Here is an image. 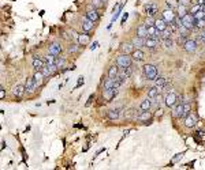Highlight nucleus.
Returning <instances> with one entry per match:
<instances>
[{
    "label": "nucleus",
    "mask_w": 205,
    "mask_h": 170,
    "mask_svg": "<svg viewBox=\"0 0 205 170\" xmlns=\"http://www.w3.org/2000/svg\"><path fill=\"white\" fill-rule=\"evenodd\" d=\"M144 76L148 79V80H155L157 78V68H156L153 64H145L142 68Z\"/></svg>",
    "instance_id": "f257e3e1"
},
{
    "label": "nucleus",
    "mask_w": 205,
    "mask_h": 170,
    "mask_svg": "<svg viewBox=\"0 0 205 170\" xmlns=\"http://www.w3.org/2000/svg\"><path fill=\"white\" fill-rule=\"evenodd\" d=\"M131 63H133V57L130 55H123L122 53L120 56H118V59H116V64L122 68L130 67L131 66Z\"/></svg>",
    "instance_id": "f03ea898"
},
{
    "label": "nucleus",
    "mask_w": 205,
    "mask_h": 170,
    "mask_svg": "<svg viewBox=\"0 0 205 170\" xmlns=\"http://www.w3.org/2000/svg\"><path fill=\"white\" fill-rule=\"evenodd\" d=\"M182 26H185L186 29L193 30L196 27V19H194V15L192 14H186L183 18H182Z\"/></svg>",
    "instance_id": "7ed1b4c3"
},
{
    "label": "nucleus",
    "mask_w": 205,
    "mask_h": 170,
    "mask_svg": "<svg viewBox=\"0 0 205 170\" xmlns=\"http://www.w3.org/2000/svg\"><path fill=\"white\" fill-rule=\"evenodd\" d=\"M178 100H179V97H178L177 94H174V93H167L166 97H164V104H166L168 108H174L175 105L178 104Z\"/></svg>",
    "instance_id": "20e7f679"
},
{
    "label": "nucleus",
    "mask_w": 205,
    "mask_h": 170,
    "mask_svg": "<svg viewBox=\"0 0 205 170\" xmlns=\"http://www.w3.org/2000/svg\"><path fill=\"white\" fill-rule=\"evenodd\" d=\"M118 94V89H105L103 91V97H104V100H105L107 102H110V101H112L115 95Z\"/></svg>",
    "instance_id": "39448f33"
},
{
    "label": "nucleus",
    "mask_w": 205,
    "mask_h": 170,
    "mask_svg": "<svg viewBox=\"0 0 205 170\" xmlns=\"http://www.w3.org/2000/svg\"><path fill=\"white\" fill-rule=\"evenodd\" d=\"M161 17H163V19L166 21L167 23H171V22H174V19L177 18V15L174 14V10L167 8V10H164V11H163Z\"/></svg>",
    "instance_id": "423d86ee"
},
{
    "label": "nucleus",
    "mask_w": 205,
    "mask_h": 170,
    "mask_svg": "<svg viewBox=\"0 0 205 170\" xmlns=\"http://www.w3.org/2000/svg\"><path fill=\"white\" fill-rule=\"evenodd\" d=\"M196 124H197V116L194 113H189V114L185 117V125L187 128H193V127H196Z\"/></svg>",
    "instance_id": "0eeeda50"
},
{
    "label": "nucleus",
    "mask_w": 205,
    "mask_h": 170,
    "mask_svg": "<svg viewBox=\"0 0 205 170\" xmlns=\"http://www.w3.org/2000/svg\"><path fill=\"white\" fill-rule=\"evenodd\" d=\"M183 49L187 52V53H193V52H196V49H197V41H194V40H187L183 44Z\"/></svg>",
    "instance_id": "6e6552de"
},
{
    "label": "nucleus",
    "mask_w": 205,
    "mask_h": 170,
    "mask_svg": "<svg viewBox=\"0 0 205 170\" xmlns=\"http://www.w3.org/2000/svg\"><path fill=\"white\" fill-rule=\"evenodd\" d=\"M136 46L133 45V42H125L120 45V52L123 55H131L136 49H134Z\"/></svg>",
    "instance_id": "1a4fd4ad"
},
{
    "label": "nucleus",
    "mask_w": 205,
    "mask_h": 170,
    "mask_svg": "<svg viewBox=\"0 0 205 170\" xmlns=\"http://www.w3.org/2000/svg\"><path fill=\"white\" fill-rule=\"evenodd\" d=\"M172 116L175 119H183L185 117V109H183V104H178L177 106L174 108Z\"/></svg>",
    "instance_id": "9d476101"
},
{
    "label": "nucleus",
    "mask_w": 205,
    "mask_h": 170,
    "mask_svg": "<svg viewBox=\"0 0 205 170\" xmlns=\"http://www.w3.org/2000/svg\"><path fill=\"white\" fill-rule=\"evenodd\" d=\"M25 87H26V91L28 93H34L38 86L36 85V82L33 78H28L26 79V83H25Z\"/></svg>",
    "instance_id": "9b49d317"
},
{
    "label": "nucleus",
    "mask_w": 205,
    "mask_h": 170,
    "mask_svg": "<svg viewBox=\"0 0 205 170\" xmlns=\"http://www.w3.org/2000/svg\"><path fill=\"white\" fill-rule=\"evenodd\" d=\"M145 11H146L148 17H155L159 11V7L156 6L155 3H148V4L145 6Z\"/></svg>",
    "instance_id": "f8f14e48"
},
{
    "label": "nucleus",
    "mask_w": 205,
    "mask_h": 170,
    "mask_svg": "<svg viewBox=\"0 0 205 170\" xmlns=\"http://www.w3.org/2000/svg\"><path fill=\"white\" fill-rule=\"evenodd\" d=\"M48 52H49L51 55H54V56H59V55L62 53V46L58 42H54L52 45H49V48H48Z\"/></svg>",
    "instance_id": "ddd939ff"
},
{
    "label": "nucleus",
    "mask_w": 205,
    "mask_h": 170,
    "mask_svg": "<svg viewBox=\"0 0 205 170\" xmlns=\"http://www.w3.org/2000/svg\"><path fill=\"white\" fill-rule=\"evenodd\" d=\"M26 91V87L23 85H17V86H14V89H13V94L15 95L17 98H21V97H23V94Z\"/></svg>",
    "instance_id": "4468645a"
},
{
    "label": "nucleus",
    "mask_w": 205,
    "mask_h": 170,
    "mask_svg": "<svg viewBox=\"0 0 205 170\" xmlns=\"http://www.w3.org/2000/svg\"><path fill=\"white\" fill-rule=\"evenodd\" d=\"M161 36V32L156 27V26H149L148 27V37H152V38H159Z\"/></svg>",
    "instance_id": "2eb2a0df"
},
{
    "label": "nucleus",
    "mask_w": 205,
    "mask_h": 170,
    "mask_svg": "<svg viewBox=\"0 0 205 170\" xmlns=\"http://www.w3.org/2000/svg\"><path fill=\"white\" fill-rule=\"evenodd\" d=\"M145 46L149 49H155L159 46V38H152V37H146L145 38Z\"/></svg>",
    "instance_id": "dca6fc26"
},
{
    "label": "nucleus",
    "mask_w": 205,
    "mask_h": 170,
    "mask_svg": "<svg viewBox=\"0 0 205 170\" xmlns=\"http://www.w3.org/2000/svg\"><path fill=\"white\" fill-rule=\"evenodd\" d=\"M93 23H95V22H92L89 18L85 17L84 19H82V30H84L85 33H89L93 29Z\"/></svg>",
    "instance_id": "f3484780"
},
{
    "label": "nucleus",
    "mask_w": 205,
    "mask_h": 170,
    "mask_svg": "<svg viewBox=\"0 0 205 170\" xmlns=\"http://www.w3.org/2000/svg\"><path fill=\"white\" fill-rule=\"evenodd\" d=\"M166 83H167V79L163 78V76H159V78L155 79V86L157 87L159 93H161L163 90H164V86H166Z\"/></svg>",
    "instance_id": "a211bd4d"
},
{
    "label": "nucleus",
    "mask_w": 205,
    "mask_h": 170,
    "mask_svg": "<svg viewBox=\"0 0 205 170\" xmlns=\"http://www.w3.org/2000/svg\"><path fill=\"white\" fill-rule=\"evenodd\" d=\"M131 57H133L134 61H142V60L145 59V53H144L142 51H141V49L137 48L136 51H134L133 53H131Z\"/></svg>",
    "instance_id": "6ab92c4d"
},
{
    "label": "nucleus",
    "mask_w": 205,
    "mask_h": 170,
    "mask_svg": "<svg viewBox=\"0 0 205 170\" xmlns=\"http://www.w3.org/2000/svg\"><path fill=\"white\" fill-rule=\"evenodd\" d=\"M86 18H89L92 22H97L99 21V18H100V15L97 12V10L96 8H93V10H89L88 12H86Z\"/></svg>",
    "instance_id": "aec40b11"
},
{
    "label": "nucleus",
    "mask_w": 205,
    "mask_h": 170,
    "mask_svg": "<svg viewBox=\"0 0 205 170\" xmlns=\"http://www.w3.org/2000/svg\"><path fill=\"white\" fill-rule=\"evenodd\" d=\"M33 79H34L36 85H37V86H38V87H40V86H41V85H43V83H44V74L41 72V71H36V72H34V75H33Z\"/></svg>",
    "instance_id": "412c9836"
},
{
    "label": "nucleus",
    "mask_w": 205,
    "mask_h": 170,
    "mask_svg": "<svg viewBox=\"0 0 205 170\" xmlns=\"http://www.w3.org/2000/svg\"><path fill=\"white\" fill-rule=\"evenodd\" d=\"M131 42H133V45L136 48H142V46H145V38H142V37H138V36H136L134 38L131 40Z\"/></svg>",
    "instance_id": "4be33fe9"
},
{
    "label": "nucleus",
    "mask_w": 205,
    "mask_h": 170,
    "mask_svg": "<svg viewBox=\"0 0 205 170\" xmlns=\"http://www.w3.org/2000/svg\"><path fill=\"white\" fill-rule=\"evenodd\" d=\"M137 36L142 37V38H146L148 37V27L146 25H141L138 29H137Z\"/></svg>",
    "instance_id": "5701e85b"
},
{
    "label": "nucleus",
    "mask_w": 205,
    "mask_h": 170,
    "mask_svg": "<svg viewBox=\"0 0 205 170\" xmlns=\"http://www.w3.org/2000/svg\"><path fill=\"white\" fill-rule=\"evenodd\" d=\"M118 64H115V66H111L110 67V70H108V76H110L111 79H115L118 76V74H119V70H118Z\"/></svg>",
    "instance_id": "b1692460"
},
{
    "label": "nucleus",
    "mask_w": 205,
    "mask_h": 170,
    "mask_svg": "<svg viewBox=\"0 0 205 170\" xmlns=\"http://www.w3.org/2000/svg\"><path fill=\"white\" fill-rule=\"evenodd\" d=\"M45 66H47V63H44L43 60H40V59H34V60H33V67H34L36 71H41Z\"/></svg>",
    "instance_id": "393cba45"
},
{
    "label": "nucleus",
    "mask_w": 205,
    "mask_h": 170,
    "mask_svg": "<svg viewBox=\"0 0 205 170\" xmlns=\"http://www.w3.org/2000/svg\"><path fill=\"white\" fill-rule=\"evenodd\" d=\"M89 41H90V37L88 36V33H84L78 37V42H79V45H82V46H84V45H88Z\"/></svg>",
    "instance_id": "a878e982"
},
{
    "label": "nucleus",
    "mask_w": 205,
    "mask_h": 170,
    "mask_svg": "<svg viewBox=\"0 0 205 170\" xmlns=\"http://www.w3.org/2000/svg\"><path fill=\"white\" fill-rule=\"evenodd\" d=\"M155 26H156V27H157V29L160 30V32H164V30L167 29V22L164 21L163 18H161V19H156V22H155Z\"/></svg>",
    "instance_id": "bb28decb"
},
{
    "label": "nucleus",
    "mask_w": 205,
    "mask_h": 170,
    "mask_svg": "<svg viewBox=\"0 0 205 170\" xmlns=\"http://www.w3.org/2000/svg\"><path fill=\"white\" fill-rule=\"evenodd\" d=\"M105 2L107 0H92V6H93V8L100 10V8L105 7Z\"/></svg>",
    "instance_id": "cd10ccee"
},
{
    "label": "nucleus",
    "mask_w": 205,
    "mask_h": 170,
    "mask_svg": "<svg viewBox=\"0 0 205 170\" xmlns=\"http://www.w3.org/2000/svg\"><path fill=\"white\" fill-rule=\"evenodd\" d=\"M151 106H152V101H151V98H146V100H144L142 102H141V110H149L151 109Z\"/></svg>",
    "instance_id": "c85d7f7f"
},
{
    "label": "nucleus",
    "mask_w": 205,
    "mask_h": 170,
    "mask_svg": "<svg viewBox=\"0 0 205 170\" xmlns=\"http://www.w3.org/2000/svg\"><path fill=\"white\" fill-rule=\"evenodd\" d=\"M107 117L110 120H118L119 119V110L118 109H112V110H108Z\"/></svg>",
    "instance_id": "c756f323"
},
{
    "label": "nucleus",
    "mask_w": 205,
    "mask_h": 170,
    "mask_svg": "<svg viewBox=\"0 0 205 170\" xmlns=\"http://www.w3.org/2000/svg\"><path fill=\"white\" fill-rule=\"evenodd\" d=\"M137 119L140 120V121H146V120L151 119V112L149 110H142V113L141 114H138V117Z\"/></svg>",
    "instance_id": "7c9ffc66"
},
{
    "label": "nucleus",
    "mask_w": 205,
    "mask_h": 170,
    "mask_svg": "<svg viewBox=\"0 0 205 170\" xmlns=\"http://www.w3.org/2000/svg\"><path fill=\"white\" fill-rule=\"evenodd\" d=\"M178 17H181V18H183L186 14H189L187 12V6H183V4H179V7H178Z\"/></svg>",
    "instance_id": "2f4dec72"
},
{
    "label": "nucleus",
    "mask_w": 205,
    "mask_h": 170,
    "mask_svg": "<svg viewBox=\"0 0 205 170\" xmlns=\"http://www.w3.org/2000/svg\"><path fill=\"white\" fill-rule=\"evenodd\" d=\"M159 94H160V93H159V90H157V87H156V86H155V87H151V89L148 90V97L151 98V100L156 98V97L159 95Z\"/></svg>",
    "instance_id": "473e14b6"
},
{
    "label": "nucleus",
    "mask_w": 205,
    "mask_h": 170,
    "mask_svg": "<svg viewBox=\"0 0 205 170\" xmlns=\"http://www.w3.org/2000/svg\"><path fill=\"white\" fill-rule=\"evenodd\" d=\"M166 4H167V8H171V10H175L179 7L178 0H166Z\"/></svg>",
    "instance_id": "72a5a7b5"
},
{
    "label": "nucleus",
    "mask_w": 205,
    "mask_h": 170,
    "mask_svg": "<svg viewBox=\"0 0 205 170\" xmlns=\"http://www.w3.org/2000/svg\"><path fill=\"white\" fill-rule=\"evenodd\" d=\"M200 10H202V6H200L198 3H196L194 6H192V8H190V11H189V14H192V15H194V14H197Z\"/></svg>",
    "instance_id": "f704fd0d"
},
{
    "label": "nucleus",
    "mask_w": 205,
    "mask_h": 170,
    "mask_svg": "<svg viewBox=\"0 0 205 170\" xmlns=\"http://www.w3.org/2000/svg\"><path fill=\"white\" fill-rule=\"evenodd\" d=\"M115 87V79H108V80L104 83V90L105 89H114Z\"/></svg>",
    "instance_id": "c9c22d12"
},
{
    "label": "nucleus",
    "mask_w": 205,
    "mask_h": 170,
    "mask_svg": "<svg viewBox=\"0 0 205 170\" xmlns=\"http://www.w3.org/2000/svg\"><path fill=\"white\" fill-rule=\"evenodd\" d=\"M171 36H172V32L168 30V27H167L164 32H161V36H160V37H161L163 40H167V38H171Z\"/></svg>",
    "instance_id": "e433bc0d"
},
{
    "label": "nucleus",
    "mask_w": 205,
    "mask_h": 170,
    "mask_svg": "<svg viewBox=\"0 0 205 170\" xmlns=\"http://www.w3.org/2000/svg\"><path fill=\"white\" fill-rule=\"evenodd\" d=\"M47 61V64H55V61H56V56H54V55H47L45 56V59H44Z\"/></svg>",
    "instance_id": "4c0bfd02"
},
{
    "label": "nucleus",
    "mask_w": 205,
    "mask_h": 170,
    "mask_svg": "<svg viewBox=\"0 0 205 170\" xmlns=\"http://www.w3.org/2000/svg\"><path fill=\"white\" fill-rule=\"evenodd\" d=\"M205 18V11H204V8L202 10H200L197 14H194V19L197 21V19H204Z\"/></svg>",
    "instance_id": "58836bf2"
},
{
    "label": "nucleus",
    "mask_w": 205,
    "mask_h": 170,
    "mask_svg": "<svg viewBox=\"0 0 205 170\" xmlns=\"http://www.w3.org/2000/svg\"><path fill=\"white\" fill-rule=\"evenodd\" d=\"M64 63H66V60L63 59V57H56V61H55V64H56V67H58V68H63Z\"/></svg>",
    "instance_id": "ea45409f"
},
{
    "label": "nucleus",
    "mask_w": 205,
    "mask_h": 170,
    "mask_svg": "<svg viewBox=\"0 0 205 170\" xmlns=\"http://www.w3.org/2000/svg\"><path fill=\"white\" fill-rule=\"evenodd\" d=\"M196 27H198V29H204L205 27V18H204V19H197L196 21Z\"/></svg>",
    "instance_id": "a19ab883"
},
{
    "label": "nucleus",
    "mask_w": 205,
    "mask_h": 170,
    "mask_svg": "<svg viewBox=\"0 0 205 170\" xmlns=\"http://www.w3.org/2000/svg\"><path fill=\"white\" fill-rule=\"evenodd\" d=\"M155 22H156V19H153V17H148L146 21H145V25H146V27H149V26H153Z\"/></svg>",
    "instance_id": "79ce46f5"
},
{
    "label": "nucleus",
    "mask_w": 205,
    "mask_h": 170,
    "mask_svg": "<svg viewBox=\"0 0 205 170\" xmlns=\"http://www.w3.org/2000/svg\"><path fill=\"white\" fill-rule=\"evenodd\" d=\"M133 116H137V117H138V114L136 113V110H134V109H130V110H127V112L125 113V117H127V119H130V117H133Z\"/></svg>",
    "instance_id": "37998d69"
},
{
    "label": "nucleus",
    "mask_w": 205,
    "mask_h": 170,
    "mask_svg": "<svg viewBox=\"0 0 205 170\" xmlns=\"http://www.w3.org/2000/svg\"><path fill=\"white\" fill-rule=\"evenodd\" d=\"M197 140L198 142H201V140H205V132L204 131H198L197 132Z\"/></svg>",
    "instance_id": "c03bdc74"
},
{
    "label": "nucleus",
    "mask_w": 205,
    "mask_h": 170,
    "mask_svg": "<svg viewBox=\"0 0 205 170\" xmlns=\"http://www.w3.org/2000/svg\"><path fill=\"white\" fill-rule=\"evenodd\" d=\"M183 109H185V117H186L190 113V110H192V105H190V104H183Z\"/></svg>",
    "instance_id": "a18cd8bd"
},
{
    "label": "nucleus",
    "mask_w": 205,
    "mask_h": 170,
    "mask_svg": "<svg viewBox=\"0 0 205 170\" xmlns=\"http://www.w3.org/2000/svg\"><path fill=\"white\" fill-rule=\"evenodd\" d=\"M163 45H164L166 48H171V46H172V40H171V38L163 40Z\"/></svg>",
    "instance_id": "49530a36"
},
{
    "label": "nucleus",
    "mask_w": 205,
    "mask_h": 170,
    "mask_svg": "<svg viewBox=\"0 0 205 170\" xmlns=\"http://www.w3.org/2000/svg\"><path fill=\"white\" fill-rule=\"evenodd\" d=\"M78 51H79V46H78V45H71V46L69 48V52H70V53H77Z\"/></svg>",
    "instance_id": "de8ad7c7"
},
{
    "label": "nucleus",
    "mask_w": 205,
    "mask_h": 170,
    "mask_svg": "<svg viewBox=\"0 0 205 170\" xmlns=\"http://www.w3.org/2000/svg\"><path fill=\"white\" fill-rule=\"evenodd\" d=\"M186 41H187V38H186V36H185V34H182V36H179V42H181L182 45H183V44L186 42Z\"/></svg>",
    "instance_id": "09e8293b"
},
{
    "label": "nucleus",
    "mask_w": 205,
    "mask_h": 170,
    "mask_svg": "<svg viewBox=\"0 0 205 170\" xmlns=\"http://www.w3.org/2000/svg\"><path fill=\"white\" fill-rule=\"evenodd\" d=\"M127 18H129V14H127V12H125V14H123V18H122L120 23H122V25H125V22L127 21Z\"/></svg>",
    "instance_id": "8fccbe9b"
},
{
    "label": "nucleus",
    "mask_w": 205,
    "mask_h": 170,
    "mask_svg": "<svg viewBox=\"0 0 205 170\" xmlns=\"http://www.w3.org/2000/svg\"><path fill=\"white\" fill-rule=\"evenodd\" d=\"M97 46H99V42H97V41H95L93 45L90 46V51H95V49H97Z\"/></svg>",
    "instance_id": "3c124183"
},
{
    "label": "nucleus",
    "mask_w": 205,
    "mask_h": 170,
    "mask_svg": "<svg viewBox=\"0 0 205 170\" xmlns=\"http://www.w3.org/2000/svg\"><path fill=\"white\" fill-rule=\"evenodd\" d=\"M93 100H95V95H90V97H89V100H88V102H86V106H89V105L92 104Z\"/></svg>",
    "instance_id": "603ef678"
},
{
    "label": "nucleus",
    "mask_w": 205,
    "mask_h": 170,
    "mask_svg": "<svg viewBox=\"0 0 205 170\" xmlns=\"http://www.w3.org/2000/svg\"><path fill=\"white\" fill-rule=\"evenodd\" d=\"M4 95H6V93H4V89H0V98H2V100H3V98H4Z\"/></svg>",
    "instance_id": "864d4df0"
},
{
    "label": "nucleus",
    "mask_w": 205,
    "mask_h": 170,
    "mask_svg": "<svg viewBox=\"0 0 205 170\" xmlns=\"http://www.w3.org/2000/svg\"><path fill=\"white\" fill-rule=\"evenodd\" d=\"M81 85H84V78H79V80H78V83H77L75 87H79Z\"/></svg>",
    "instance_id": "5fc2aeb1"
},
{
    "label": "nucleus",
    "mask_w": 205,
    "mask_h": 170,
    "mask_svg": "<svg viewBox=\"0 0 205 170\" xmlns=\"http://www.w3.org/2000/svg\"><path fill=\"white\" fill-rule=\"evenodd\" d=\"M181 4H183V6H187V4H189V0H181Z\"/></svg>",
    "instance_id": "6e6d98bb"
},
{
    "label": "nucleus",
    "mask_w": 205,
    "mask_h": 170,
    "mask_svg": "<svg viewBox=\"0 0 205 170\" xmlns=\"http://www.w3.org/2000/svg\"><path fill=\"white\" fill-rule=\"evenodd\" d=\"M197 3H198L200 6H204V4H205V0H198V2H197Z\"/></svg>",
    "instance_id": "4d7b16f0"
},
{
    "label": "nucleus",
    "mask_w": 205,
    "mask_h": 170,
    "mask_svg": "<svg viewBox=\"0 0 205 170\" xmlns=\"http://www.w3.org/2000/svg\"><path fill=\"white\" fill-rule=\"evenodd\" d=\"M200 36H201V37H202V38H204V41H205V30H204V32H202V33H201V34H200Z\"/></svg>",
    "instance_id": "13d9d810"
},
{
    "label": "nucleus",
    "mask_w": 205,
    "mask_h": 170,
    "mask_svg": "<svg viewBox=\"0 0 205 170\" xmlns=\"http://www.w3.org/2000/svg\"><path fill=\"white\" fill-rule=\"evenodd\" d=\"M202 8H204V11H205V4H204V6H202Z\"/></svg>",
    "instance_id": "bf43d9fd"
}]
</instances>
